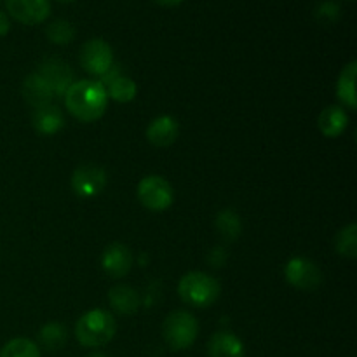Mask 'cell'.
I'll return each mask as SVG.
<instances>
[{
  "label": "cell",
  "instance_id": "5bb4252c",
  "mask_svg": "<svg viewBox=\"0 0 357 357\" xmlns=\"http://www.w3.org/2000/svg\"><path fill=\"white\" fill-rule=\"evenodd\" d=\"M21 91H23L24 100H26L33 108L51 105L52 98H54L51 86H49V84L45 82L44 77L37 72L31 73V75H28L26 79H24Z\"/></svg>",
  "mask_w": 357,
  "mask_h": 357
},
{
  "label": "cell",
  "instance_id": "ffe728a7",
  "mask_svg": "<svg viewBox=\"0 0 357 357\" xmlns=\"http://www.w3.org/2000/svg\"><path fill=\"white\" fill-rule=\"evenodd\" d=\"M216 230H218L222 239L227 241V243L237 241V237L241 236V230H243V223H241L239 215L234 209H223V211H220L216 215Z\"/></svg>",
  "mask_w": 357,
  "mask_h": 357
},
{
  "label": "cell",
  "instance_id": "484cf974",
  "mask_svg": "<svg viewBox=\"0 0 357 357\" xmlns=\"http://www.w3.org/2000/svg\"><path fill=\"white\" fill-rule=\"evenodd\" d=\"M9 28H10L9 17H7L3 13H0V37H3V35H7V31H9Z\"/></svg>",
  "mask_w": 357,
  "mask_h": 357
},
{
  "label": "cell",
  "instance_id": "cb8c5ba5",
  "mask_svg": "<svg viewBox=\"0 0 357 357\" xmlns=\"http://www.w3.org/2000/svg\"><path fill=\"white\" fill-rule=\"evenodd\" d=\"M45 35H47V38L52 44L65 45L73 40V37H75V28H73V24L70 21L56 20L51 24H47Z\"/></svg>",
  "mask_w": 357,
  "mask_h": 357
},
{
  "label": "cell",
  "instance_id": "44dd1931",
  "mask_svg": "<svg viewBox=\"0 0 357 357\" xmlns=\"http://www.w3.org/2000/svg\"><path fill=\"white\" fill-rule=\"evenodd\" d=\"M335 250L340 257L354 260L357 257V225L349 223L347 227L340 230L335 237Z\"/></svg>",
  "mask_w": 357,
  "mask_h": 357
},
{
  "label": "cell",
  "instance_id": "2e32d148",
  "mask_svg": "<svg viewBox=\"0 0 357 357\" xmlns=\"http://www.w3.org/2000/svg\"><path fill=\"white\" fill-rule=\"evenodd\" d=\"M208 352L209 357H244V345L230 331H218L209 340Z\"/></svg>",
  "mask_w": 357,
  "mask_h": 357
},
{
  "label": "cell",
  "instance_id": "ac0fdd59",
  "mask_svg": "<svg viewBox=\"0 0 357 357\" xmlns=\"http://www.w3.org/2000/svg\"><path fill=\"white\" fill-rule=\"evenodd\" d=\"M108 300H110V305L115 312L124 314V316H129V314H135L139 307V295L135 288L131 286H114L108 293Z\"/></svg>",
  "mask_w": 357,
  "mask_h": 357
},
{
  "label": "cell",
  "instance_id": "9a60e30c",
  "mask_svg": "<svg viewBox=\"0 0 357 357\" xmlns=\"http://www.w3.org/2000/svg\"><path fill=\"white\" fill-rule=\"evenodd\" d=\"M33 129L40 135H56L65 126L63 112L56 105H45V107L35 108L31 115Z\"/></svg>",
  "mask_w": 357,
  "mask_h": 357
},
{
  "label": "cell",
  "instance_id": "ba28073f",
  "mask_svg": "<svg viewBox=\"0 0 357 357\" xmlns=\"http://www.w3.org/2000/svg\"><path fill=\"white\" fill-rule=\"evenodd\" d=\"M107 187V173L103 167L94 164H84L72 174V188L79 197H96Z\"/></svg>",
  "mask_w": 357,
  "mask_h": 357
},
{
  "label": "cell",
  "instance_id": "4316f807",
  "mask_svg": "<svg viewBox=\"0 0 357 357\" xmlns=\"http://www.w3.org/2000/svg\"><path fill=\"white\" fill-rule=\"evenodd\" d=\"M155 2L160 3V6H164V7H176V6H180L183 0H155Z\"/></svg>",
  "mask_w": 357,
  "mask_h": 357
},
{
  "label": "cell",
  "instance_id": "277c9868",
  "mask_svg": "<svg viewBox=\"0 0 357 357\" xmlns=\"http://www.w3.org/2000/svg\"><path fill=\"white\" fill-rule=\"evenodd\" d=\"M197 319L187 310H174L162 324L164 342L173 351H187L197 340Z\"/></svg>",
  "mask_w": 357,
  "mask_h": 357
},
{
  "label": "cell",
  "instance_id": "603a6c76",
  "mask_svg": "<svg viewBox=\"0 0 357 357\" xmlns=\"http://www.w3.org/2000/svg\"><path fill=\"white\" fill-rule=\"evenodd\" d=\"M0 357H40V349L30 338H14L3 345Z\"/></svg>",
  "mask_w": 357,
  "mask_h": 357
},
{
  "label": "cell",
  "instance_id": "83f0119b",
  "mask_svg": "<svg viewBox=\"0 0 357 357\" xmlns=\"http://www.w3.org/2000/svg\"><path fill=\"white\" fill-rule=\"evenodd\" d=\"M87 357H107V356L101 354V352H93V354H89Z\"/></svg>",
  "mask_w": 357,
  "mask_h": 357
},
{
  "label": "cell",
  "instance_id": "6da1fadb",
  "mask_svg": "<svg viewBox=\"0 0 357 357\" xmlns=\"http://www.w3.org/2000/svg\"><path fill=\"white\" fill-rule=\"evenodd\" d=\"M65 107L79 121L94 122L107 112L108 94L100 80H77L66 89Z\"/></svg>",
  "mask_w": 357,
  "mask_h": 357
},
{
  "label": "cell",
  "instance_id": "9c48e42d",
  "mask_svg": "<svg viewBox=\"0 0 357 357\" xmlns=\"http://www.w3.org/2000/svg\"><path fill=\"white\" fill-rule=\"evenodd\" d=\"M7 13L17 23L35 26L51 16V2L49 0H6Z\"/></svg>",
  "mask_w": 357,
  "mask_h": 357
},
{
  "label": "cell",
  "instance_id": "30bf717a",
  "mask_svg": "<svg viewBox=\"0 0 357 357\" xmlns=\"http://www.w3.org/2000/svg\"><path fill=\"white\" fill-rule=\"evenodd\" d=\"M101 268L112 279L126 278L132 268L131 250L122 243H114L107 246L101 255Z\"/></svg>",
  "mask_w": 357,
  "mask_h": 357
},
{
  "label": "cell",
  "instance_id": "7a4b0ae2",
  "mask_svg": "<svg viewBox=\"0 0 357 357\" xmlns=\"http://www.w3.org/2000/svg\"><path fill=\"white\" fill-rule=\"evenodd\" d=\"M117 331V323L114 316L103 309H94L84 314L75 324V337L84 347H103Z\"/></svg>",
  "mask_w": 357,
  "mask_h": 357
},
{
  "label": "cell",
  "instance_id": "8fae6325",
  "mask_svg": "<svg viewBox=\"0 0 357 357\" xmlns=\"http://www.w3.org/2000/svg\"><path fill=\"white\" fill-rule=\"evenodd\" d=\"M45 79V82L51 86L52 93L56 96H65L66 89L73 84V72L70 68L68 63H65L63 59L51 58L42 61L38 72Z\"/></svg>",
  "mask_w": 357,
  "mask_h": 357
},
{
  "label": "cell",
  "instance_id": "5b68a950",
  "mask_svg": "<svg viewBox=\"0 0 357 357\" xmlns=\"http://www.w3.org/2000/svg\"><path fill=\"white\" fill-rule=\"evenodd\" d=\"M138 199L150 211H166L174 201V192L169 181L157 174L145 176L138 185Z\"/></svg>",
  "mask_w": 357,
  "mask_h": 357
},
{
  "label": "cell",
  "instance_id": "d6986e66",
  "mask_svg": "<svg viewBox=\"0 0 357 357\" xmlns=\"http://www.w3.org/2000/svg\"><path fill=\"white\" fill-rule=\"evenodd\" d=\"M356 73L357 61H351L344 70L337 82V96L340 103L349 110H356L357 96H356Z\"/></svg>",
  "mask_w": 357,
  "mask_h": 357
},
{
  "label": "cell",
  "instance_id": "7c38bea8",
  "mask_svg": "<svg viewBox=\"0 0 357 357\" xmlns=\"http://www.w3.org/2000/svg\"><path fill=\"white\" fill-rule=\"evenodd\" d=\"M103 84L105 91H107L108 98L119 101V103H129L136 98V93H138V87H136V82L131 79V77L121 73V70L117 66H112L108 70V73H105L100 80Z\"/></svg>",
  "mask_w": 357,
  "mask_h": 357
},
{
  "label": "cell",
  "instance_id": "7402d4cb",
  "mask_svg": "<svg viewBox=\"0 0 357 357\" xmlns=\"http://www.w3.org/2000/svg\"><path fill=\"white\" fill-rule=\"evenodd\" d=\"M38 338H40L42 347L51 352H56L63 349V345L66 344V328L59 323H49L42 328Z\"/></svg>",
  "mask_w": 357,
  "mask_h": 357
},
{
  "label": "cell",
  "instance_id": "d4e9b609",
  "mask_svg": "<svg viewBox=\"0 0 357 357\" xmlns=\"http://www.w3.org/2000/svg\"><path fill=\"white\" fill-rule=\"evenodd\" d=\"M340 14V7L335 2H323L316 10V16L319 17L321 21H335Z\"/></svg>",
  "mask_w": 357,
  "mask_h": 357
},
{
  "label": "cell",
  "instance_id": "f1b7e54d",
  "mask_svg": "<svg viewBox=\"0 0 357 357\" xmlns=\"http://www.w3.org/2000/svg\"><path fill=\"white\" fill-rule=\"evenodd\" d=\"M58 2H63V3H68V2H73V0H58Z\"/></svg>",
  "mask_w": 357,
  "mask_h": 357
},
{
  "label": "cell",
  "instance_id": "8992f818",
  "mask_svg": "<svg viewBox=\"0 0 357 357\" xmlns=\"http://www.w3.org/2000/svg\"><path fill=\"white\" fill-rule=\"evenodd\" d=\"M79 59L89 75L103 77L114 66V51L103 38H91L80 49Z\"/></svg>",
  "mask_w": 357,
  "mask_h": 357
},
{
  "label": "cell",
  "instance_id": "4fadbf2b",
  "mask_svg": "<svg viewBox=\"0 0 357 357\" xmlns=\"http://www.w3.org/2000/svg\"><path fill=\"white\" fill-rule=\"evenodd\" d=\"M178 132H180V128H178L176 119L171 115H160L146 128V138L155 146H171L176 142Z\"/></svg>",
  "mask_w": 357,
  "mask_h": 357
},
{
  "label": "cell",
  "instance_id": "e0dca14e",
  "mask_svg": "<svg viewBox=\"0 0 357 357\" xmlns=\"http://www.w3.org/2000/svg\"><path fill=\"white\" fill-rule=\"evenodd\" d=\"M321 132L326 138H338L349 126V115L342 107H326L317 119Z\"/></svg>",
  "mask_w": 357,
  "mask_h": 357
},
{
  "label": "cell",
  "instance_id": "3957f363",
  "mask_svg": "<svg viewBox=\"0 0 357 357\" xmlns=\"http://www.w3.org/2000/svg\"><path fill=\"white\" fill-rule=\"evenodd\" d=\"M220 282L204 272H188L180 279L178 293L185 303L192 307H211L220 296Z\"/></svg>",
  "mask_w": 357,
  "mask_h": 357
},
{
  "label": "cell",
  "instance_id": "52a82bcc",
  "mask_svg": "<svg viewBox=\"0 0 357 357\" xmlns=\"http://www.w3.org/2000/svg\"><path fill=\"white\" fill-rule=\"evenodd\" d=\"M284 278L293 288L302 289V291H314L323 282V272L309 258L295 257L286 264Z\"/></svg>",
  "mask_w": 357,
  "mask_h": 357
}]
</instances>
